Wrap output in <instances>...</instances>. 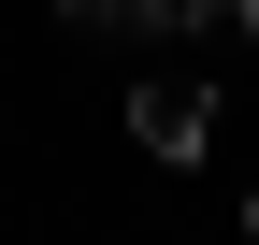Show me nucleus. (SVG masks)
Wrapping results in <instances>:
<instances>
[{
  "mask_svg": "<svg viewBox=\"0 0 259 245\" xmlns=\"http://www.w3.org/2000/svg\"><path fill=\"white\" fill-rule=\"evenodd\" d=\"M130 144L187 173V159L216 144V72H130Z\"/></svg>",
  "mask_w": 259,
  "mask_h": 245,
  "instance_id": "1",
  "label": "nucleus"
},
{
  "mask_svg": "<svg viewBox=\"0 0 259 245\" xmlns=\"http://www.w3.org/2000/svg\"><path fill=\"white\" fill-rule=\"evenodd\" d=\"M173 44H202V58H259V0H173Z\"/></svg>",
  "mask_w": 259,
  "mask_h": 245,
  "instance_id": "2",
  "label": "nucleus"
},
{
  "mask_svg": "<svg viewBox=\"0 0 259 245\" xmlns=\"http://www.w3.org/2000/svg\"><path fill=\"white\" fill-rule=\"evenodd\" d=\"M58 15H72L87 44H158V29H173V0H58Z\"/></svg>",
  "mask_w": 259,
  "mask_h": 245,
  "instance_id": "3",
  "label": "nucleus"
},
{
  "mask_svg": "<svg viewBox=\"0 0 259 245\" xmlns=\"http://www.w3.org/2000/svg\"><path fill=\"white\" fill-rule=\"evenodd\" d=\"M245 231H259V202H245Z\"/></svg>",
  "mask_w": 259,
  "mask_h": 245,
  "instance_id": "4",
  "label": "nucleus"
}]
</instances>
